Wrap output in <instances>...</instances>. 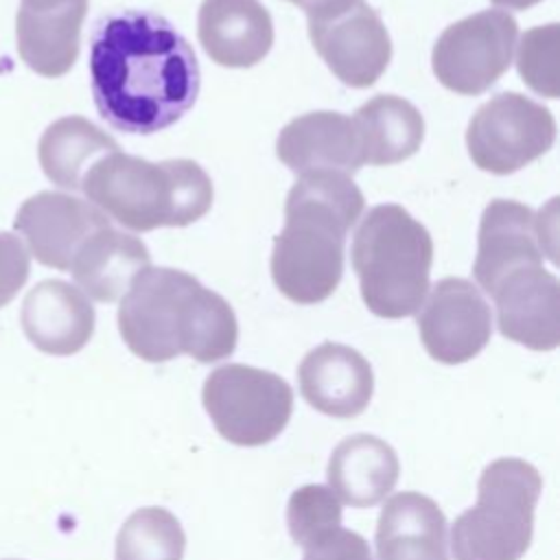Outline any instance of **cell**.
<instances>
[{
	"label": "cell",
	"instance_id": "cell-1",
	"mask_svg": "<svg viewBox=\"0 0 560 560\" xmlns=\"http://www.w3.org/2000/svg\"><path fill=\"white\" fill-rule=\"evenodd\" d=\"M90 79L98 116L122 133H158L197 101L201 70L188 39L160 13L122 9L96 20Z\"/></svg>",
	"mask_w": 560,
	"mask_h": 560
},
{
	"label": "cell",
	"instance_id": "cell-2",
	"mask_svg": "<svg viewBox=\"0 0 560 560\" xmlns=\"http://www.w3.org/2000/svg\"><path fill=\"white\" fill-rule=\"evenodd\" d=\"M118 330L127 348L149 363L179 354L214 363L228 359L238 341L228 300L171 267H147L131 280L118 306Z\"/></svg>",
	"mask_w": 560,
	"mask_h": 560
},
{
	"label": "cell",
	"instance_id": "cell-3",
	"mask_svg": "<svg viewBox=\"0 0 560 560\" xmlns=\"http://www.w3.org/2000/svg\"><path fill=\"white\" fill-rule=\"evenodd\" d=\"M365 208L363 192L341 173H306L284 201V228L273 238L271 278L298 304H317L343 276L346 236Z\"/></svg>",
	"mask_w": 560,
	"mask_h": 560
},
{
	"label": "cell",
	"instance_id": "cell-4",
	"mask_svg": "<svg viewBox=\"0 0 560 560\" xmlns=\"http://www.w3.org/2000/svg\"><path fill=\"white\" fill-rule=\"evenodd\" d=\"M81 190L107 219L127 230L184 228L212 206L208 173L186 158L149 162L138 155H103L83 177Z\"/></svg>",
	"mask_w": 560,
	"mask_h": 560
},
{
	"label": "cell",
	"instance_id": "cell-5",
	"mask_svg": "<svg viewBox=\"0 0 560 560\" xmlns=\"http://www.w3.org/2000/svg\"><path fill=\"white\" fill-rule=\"evenodd\" d=\"M350 258L361 298L374 315L400 319L420 311L429 293L433 241L402 206L370 208L354 232Z\"/></svg>",
	"mask_w": 560,
	"mask_h": 560
},
{
	"label": "cell",
	"instance_id": "cell-6",
	"mask_svg": "<svg viewBox=\"0 0 560 560\" xmlns=\"http://www.w3.org/2000/svg\"><path fill=\"white\" fill-rule=\"evenodd\" d=\"M542 477L525 459L490 462L477 483V503L451 525L455 560H521L532 545Z\"/></svg>",
	"mask_w": 560,
	"mask_h": 560
},
{
	"label": "cell",
	"instance_id": "cell-7",
	"mask_svg": "<svg viewBox=\"0 0 560 560\" xmlns=\"http://www.w3.org/2000/svg\"><path fill=\"white\" fill-rule=\"evenodd\" d=\"M201 402L221 438L236 446H262L289 424L293 389L269 370L228 363L206 376Z\"/></svg>",
	"mask_w": 560,
	"mask_h": 560
},
{
	"label": "cell",
	"instance_id": "cell-8",
	"mask_svg": "<svg viewBox=\"0 0 560 560\" xmlns=\"http://www.w3.org/2000/svg\"><path fill=\"white\" fill-rule=\"evenodd\" d=\"M556 142L553 114L518 92L483 103L466 129L468 155L481 171L510 175L545 155Z\"/></svg>",
	"mask_w": 560,
	"mask_h": 560
},
{
	"label": "cell",
	"instance_id": "cell-9",
	"mask_svg": "<svg viewBox=\"0 0 560 560\" xmlns=\"http://www.w3.org/2000/svg\"><path fill=\"white\" fill-rule=\"evenodd\" d=\"M516 37V20L501 9H486L457 20L442 31L433 46V72L451 92L483 94L510 68Z\"/></svg>",
	"mask_w": 560,
	"mask_h": 560
},
{
	"label": "cell",
	"instance_id": "cell-10",
	"mask_svg": "<svg viewBox=\"0 0 560 560\" xmlns=\"http://www.w3.org/2000/svg\"><path fill=\"white\" fill-rule=\"evenodd\" d=\"M429 289L416 319L424 350L444 365L475 359L492 335L490 304L466 278H442Z\"/></svg>",
	"mask_w": 560,
	"mask_h": 560
},
{
	"label": "cell",
	"instance_id": "cell-11",
	"mask_svg": "<svg viewBox=\"0 0 560 560\" xmlns=\"http://www.w3.org/2000/svg\"><path fill=\"white\" fill-rule=\"evenodd\" d=\"M545 223L542 212L536 214L512 199H494L486 206L472 265L475 280L486 293L512 269L542 265L545 256L556 262V230H547Z\"/></svg>",
	"mask_w": 560,
	"mask_h": 560
},
{
	"label": "cell",
	"instance_id": "cell-12",
	"mask_svg": "<svg viewBox=\"0 0 560 560\" xmlns=\"http://www.w3.org/2000/svg\"><path fill=\"white\" fill-rule=\"evenodd\" d=\"M308 37L332 74L350 88L374 85L392 59L389 33L365 0L332 18L308 20Z\"/></svg>",
	"mask_w": 560,
	"mask_h": 560
},
{
	"label": "cell",
	"instance_id": "cell-13",
	"mask_svg": "<svg viewBox=\"0 0 560 560\" xmlns=\"http://www.w3.org/2000/svg\"><path fill=\"white\" fill-rule=\"evenodd\" d=\"M109 219L90 201L66 192L44 190L28 197L13 221L28 245V254L46 267L70 271L81 245Z\"/></svg>",
	"mask_w": 560,
	"mask_h": 560
},
{
	"label": "cell",
	"instance_id": "cell-14",
	"mask_svg": "<svg viewBox=\"0 0 560 560\" xmlns=\"http://www.w3.org/2000/svg\"><path fill=\"white\" fill-rule=\"evenodd\" d=\"M488 295L497 306L499 332L529 350L549 352L560 343L558 278L542 265L505 273Z\"/></svg>",
	"mask_w": 560,
	"mask_h": 560
},
{
	"label": "cell",
	"instance_id": "cell-15",
	"mask_svg": "<svg viewBox=\"0 0 560 560\" xmlns=\"http://www.w3.org/2000/svg\"><path fill=\"white\" fill-rule=\"evenodd\" d=\"M298 385L313 409L346 420L368 409L374 394V374L359 350L324 341L300 361Z\"/></svg>",
	"mask_w": 560,
	"mask_h": 560
},
{
	"label": "cell",
	"instance_id": "cell-16",
	"mask_svg": "<svg viewBox=\"0 0 560 560\" xmlns=\"http://www.w3.org/2000/svg\"><path fill=\"white\" fill-rule=\"evenodd\" d=\"M276 155L298 175L341 173L352 177L363 166L354 122L339 112H311L287 122L278 133Z\"/></svg>",
	"mask_w": 560,
	"mask_h": 560
},
{
	"label": "cell",
	"instance_id": "cell-17",
	"mask_svg": "<svg viewBox=\"0 0 560 560\" xmlns=\"http://www.w3.org/2000/svg\"><path fill=\"white\" fill-rule=\"evenodd\" d=\"M20 324L26 339L42 352L70 357L92 339L96 315L88 295L70 282H37L24 298Z\"/></svg>",
	"mask_w": 560,
	"mask_h": 560
},
{
	"label": "cell",
	"instance_id": "cell-18",
	"mask_svg": "<svg viewBox=\"0 0 560 560\" xmlns=\"http://www.w3.org/2000/svg\"><path fill=\"white\" fill-rule=\"evenodd\" d=\"M197 35L214 63L252 68L271 50L273 22L260 0H203Z\"/></svg>",
	"mask_w": 560,
	"mask_h": 560
},
{
	"label": "cell",
	"instance_id": "cell-19",
	"mask_svg": "<svg viewBox=\"0 0 560 560\" xmlns=\"http://www.w3.org/2000/svg\"><path fill=\"white\" fill-rule=\"evenodd\" d=\"M446 516L420 492H396L376 521V560H448Z\"/></svg>",
	"mask_w": 560,
	"mask_h": 560
},
{
	"label": "cell",
	"instance_id": "cell-20",
	"mask_svg": "<svg viewBox=\"0 0 560 560\" xmlns=\"http://www.w3.org/2000/svg\"><path fill=\"white\" fill-rule=\"evenodd\" d=\"M400 462L381 438L357 433L343 438L330 453L328 488L350 508H374L396 486Z\"/></svg>",
	"mask_w": 560,
	"mask_h": 560
},
{
	"label": "cell",
	"instance_id": "cell-21",
	"mask_svg": "<svg viewBox=\"0 0 560 560\" xmlns=\"http://www.w3.org/2000/svg\"><path fill=\"white\" fill-rule=\"evenodd\" d=\"M147 267H151L147 245L138 236L125 234L109 223L81 245L70 265V273L90 298L116 302Z\"/></svg>",
	"mask_w": 560,
	"mask_h": 560
},
{
	"label": "cell",
	"instance_id": "cell-22",
	"mask_svg": "<svg viewBox=\"0 0 560 560\" xmlns=\"http://www.w3.org/2000/svg\"><path fill=\"white\" fill-rule=\"evenodd\" d=\"M363 164L389 166L411 158L424 140V118L405 98L378 94L352 116Z\"/></svg>",
	"mask_w": 560,
	"mask_h": 560
},
{
	"label": "cell",
	"instance_id": "cell-23",
	"mask_svg": "<svg viewBox=\"0 0 560 560\" xmlns=\"http://www.w3.org/2000/svg\"><path fill=\"white\" fill-rule=\"evenodd\" d=\"M85 13V7L68 11H28L20 7L15 15V39L22 61L48 79L66 74L79 57Z\"/></svg>",
	"mask_w": 560,
	"mask_h": 560
},
{
	"label": "cell",
	"instance_id": "cell-24",
	"mask_svg": "<svg viewBox=\"0 0 560 560\" xmlns=\"http://www.w3.org/2000/svg\"><path fill=\"white\" fill-rule=\"evenodd\" d=\"M118 142L83 116H63L48 125L39 138L37 155L44 175L59 188L81 190L85 173Z\"/></svg>",
	"mask_w": 560,
	"mask_h": 560
},
{
	"label": "cell",
	"instance_id": "cell-25",
	"mask_svg": "<svg viewBox=\"0 0 560 560\" xmlns=\"http://www.w3.org/2000/svg\"><path fill=\"white\" fill-rule=\"evenodd\" d=\"M186 534L166 508H140L122 523L116 536V560H182Z\"/></svg>",
	"mask_w": 560,
	"mask_h": 560
},
{
	"label": "cell",
	"instance_id": "cell-26",
	"mask_svg": "<svg viewBox=\"0 0 560 560\" xmlns=\"http://www.w3.org/2000/svg\"><path fill=\"white\" fill-rule=\"evenodd\" d=\"M341 525V501L322 483H306L293 490L287 503V527L291 538L304 547L319 534Z\"/></svg>",
	"mask_w": 560,
	"mask_h": 560
},
{
	"label": "cell",
	"instance_id": "cell-27",
	"mask_svg": "<svg viewBox=\"0 0 560 560\" xmlns=\"http://www.w3.org/2000/svg\"><path fill=\"white\" fill-rule=\"evenodd\" d=\"M558 44L560 26L556 22L525 31L518 44L516 68L521 79L547 98H558Z\"/></svg>",
	"mask_w": 560,
	"mask_h": 560
},
{
	"label": "cell",
	"instance_id": "cell-28",
	"mask_svg": "<svg viewBox=\"0 0 560 560\" xmlns=\"http://www.w3.org/2000/svg\"><path fill=\"white\" fill-rule=\"evenodd\" d=\"M302 549V560H372L368 540L343 525L319 534Z\"/></svg>",
	"mask_w": 560,
	"mask_h": 560
},
{
	"label": "cell",
	"instance_id": "cell-29",
	"mask_svg": "<svg viewBox=\"0 0 560 560\" xmlns=\"http://www.w3.org/2000/svg\"><path fill=\"white\" fill-rule=\"evenodd\" d=\"M31 254L26 245L9 232H0V308L7 306L26 284Z\"/></svg>",
	"mask_w": 560,
	"mask_h": 560
},
{
	"label": "cell",
	"instance_id": "cell-30",
	"mask_svg": "<svg viewBox=\"0 0 560 560\" xmlns=\"http://www.w3.org/2000/svg\"><path fill=\"white\" fill-rule=\"evenodd\" d=\"M289 2L300 7L308 20H324L341 13L357 0H289Z\"/></svg>",
	"mask_w": 560,
	"mask_h": 560
},
{
	"label": "cell",
	"instance_id": "cell-31",
	"mask_svg": "<svg viewBox=\"0 0 560 560\" xmlns=\"http://www.w3.org/2000/svg\"><path fill=\"white\" fill-rule=\"evenodd\" d=\"M22 9L28 11H68V9H88V0H22Z\"/></svg>",
	"mask_w": 560,
	"mask_h": 560
},
{
	"label": "cell",
	"instance_id": "cell-32",
	"mask_svg": "<svg viewBox=\"0 0 560 560\" xmlns=\"http://www.w3.org/2000/svg\"><path fill=\"white\" fill-rule=\"evenodd\" d=\"M490 2L501 7V9H508V11H525V9H529V7H534L542 0H490Z\"/></svg>",
	"mask_w": 560,
	"mask_h": 560
}]
</instances>
